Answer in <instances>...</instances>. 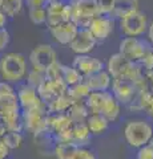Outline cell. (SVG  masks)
Masks as SVG:
<instances>
[{
    "label": "cell",
    "instance_id": "obj_1",
    "mask_svg": "<svg viewBox=\"0 0 153 159\" xmlns=\"http://www.w3.org/2000/svg\"><path fill=\"white\" fill-rule=\"evenodd\" d=\"M29 64L27 57L19 52L0 53V77L11 85L24 82L28 73Z\"/></svg>",
    "mask_w": 153,
    "mask_h": 159
},
{
    "label": "cell",
    "instance_id": "obj_2",
    "mask_svg": "<svg viewBox=\"0 0 153 159\" xmlns=\"http://www.w3.org/2000/svg\"><path fill=\"white\" fill-rule=\"evenodd\" d=\"M124 139L128 146L139 150L140 147L148 145L153 139V125L146 118L128 119L122 129Z\"/></svg>",
    "mask_w": 153,
    "mask_h": 159
},
{
    "label": "cell",
    "instance_id": "obj_3",
    "mask_svg": "<svg viewBox=\"0 0 153 159\" xmlns=\"http://www.w3.org/2000/svg\"><path fill=\"white\" fill-rule=\"evenodd\" d=\"M117 23L120 32L124 34V37H142L146 33L148 25H149L148 15L140 9L118 19Z\"/></svg>",
    "mask_w": 153,
    "mask_h": 159
},
{
    "label": "cell",
    "instance_id": "obj_4",
    "mask_svg": "<svg viewBox=\"0 0 153 159\" xmlns=\"http://www.w3.org/2000/svg\"><path fill=\"white\" fill-rule=\"evenodd\" d=\"M71 7V21L77 24L79 28H87L96 16L98 9L95 0H68Z\"/></svg>",
    "mask_w": 153,
    "mask_h": 159
},
{
    "label": "cell",
    "instance_id": "obj_5",
    "mask_svg": "<svg viewBox=\"0 0 153 159\" xmlns=\"http://www.w3.org/2000/svg\"><path fill=\"white\" fill-rule=\"evenodd\" d=\"M152 48L153 47L144 37H124L118 44V53H121L128 61L139 64Z\"/></svg>",
    "mask_w": 153,
    "mask_h": 159
},
{
    "label": "cell",
    "instance_id": "obj_6",
    "mask_svg": "<svg viewBox=\"0 0 153 159\" xmlns=\"http://www.w3.org/2000/svg\"><path fill=\"white\" fill-rule=\"evenodd\" d=\"M47 105L22 110V121H23V131H28L32 135L47 130Z\"/></svg>",
    "mask_w": 153,
    "mask_h": 159
},
{
    "label": "cell",
    "instance_id": "obj_7",
    "mask_svg": "<svg viewBox=\"0 0 153 159\" xmlns=\"http://www.w3.org/2000/svg\"><path fill=\"white\" fill-rule=\"evenodd\" d=\"M57 61V53L51 44H39L31 51L28 56L29 68H35L45 72L47 69Z\"/></svg>",
    "mask_w": 153,
    "mask_h": 159
},
{
    "label": "cell",
    "instance_id": "obj_8",
    "mask_svg": "<svg viewBox=\"0 0 153 159\" xmlns=\"http://www.w3.org/2000/svg\"><path fill=\"white\" fill-rule=\"evenodd\" d=\"M116 23H117V20H115L112 16L98 15V16H96L89 23V25L87 28H88V31L91 32L92 36L95 37L97 44H100L111 37V34L115 31Z\"/></svg>",
    "mask_w": 153,
    "mask_h": 159
},
{
    "label": "cell",
    "instance_id": "obj_9",
    "mask_svg": "<svg viewBox=\"0 0 153 159\" xmlns=\"http://www.w3.org/2000/svg\"><path fill=\"white\" fill-rule=\"evenodd\" d=\"M109 92L121 103V106H128L131 102L135 101L137 94H139V90H137L135 82H132L131 80L127 78L112 80V86Z\"/></svg>",
    "mask_w": 153,
    "mask_h": 159
},
{
    "label": "cell",
    "instance_id": "obj_10",
    "mask_svg": "<svg viewBox=\"0 0 153 159\" xmlns=\"http://www.w3.org/2000/svg\"><path fill=\"white\" fill-rule=\"evenodd\" d=\"M47 27H53L63 21H71V7L68 0H49L45 6Z\"/></svg>",
    "mask_w": 153,
    "mask_h": 159
},
{
    "label": "cell",
    "instance_id": "obj_11",
    "mask_svg": "<svg viewBox=\"0 0 153 159\" xmlns=\"http://www.w3.org/2000/svg\"><path fill=\"white\" fill-rule=\"evenodd\" d=\"M72 66L81 74L83 78L105 69L104 62L101 60H98L97 57L91 56V54H75Z\"/></svg>",
    "mask_w": 153,
    "mask_h": 159
},
{
    "label": "cell",
    "instance_id": "obj_12",
    "mask_svg": "<svg viewBox=\"0 0 153 159\" xmlns=\"http://www.w3.org/2000/svg\"><path fill=\"white\" fill-rule=\"evenodd\" d=\"M48 31L55 43H57L59 45L68 47L76 36L79 27L73 21H63L53 27H48Z\"/></svg>",
    "mask_w": 153,
    "mask_h": 159
},
{
    "label": "cell",
    "instance_id": "obj_13",
    "mask_svg": "<svg viewBox=\"0 0 153 159\" xmlns=\"http://www.w3.org/2000/svg\"><path fill=\"white\" fill-rule=\"evenodd\" d=\"M97 45L95 37L88 31V28H79L76 36L73 37L68 47L75 54H91Z\"/></svg>",
    "mask_w": 153,
    "mask_h": 159
},
{
    "label": "cell",
    "instance_id": "obj_14",
    "mask_svg": "<svg viewBox=\"0 0 153 159\" xmlns=\"http://www.w3.org/2000/svg\"><path fill=\"white\" fill-rule=\"evenodd\" d=\"M16 97L22 110H27V109L39 107L44 105V102L39 97L36 89L29 86L26 82L19 84V88L16 89Z\"/></svg>",
    "mask_w": 153,
    "mask_h": 159
},
{
    "label": "cell",
    "instance_id": "obj_15",
    "mask_svg": "<svg viewBox=\"0 0 153 159\" xmlns=\"http://www.w3.org/2000/svg\"><path fill=\"white\" fill-rule=\"evenodd\" d=\"M67 89H68V86L63 81H55V80L45 78L36 90H37V94H39V97H40V99L47 105V103L53 101V99L57 98L59 96L65 94Z\"/></svg>",
    "mask_w": 153,
    "mask_h": 159
},
{
    "label": "cell",
    "instance_id": "obj_16",
    "mask_svg": "<svg viewBox=\"0 0 153 159\" xmlns=\"http://www.w3.org/2000/svg\"><path fill=\"white\" fill-rule=\"evenodd\" d=\"M131 61L122 56L121 53H115L111 54V57L108 58V61L105 64V70L109 73V76L112 77V80L116 78H125L127 72L131 66Z\"/></svg>",
    "mask_w": 153,
    "mask_h": 159
},
{
    "label": "cell",
    "instance_id": "obj_17",
    "mask_svg": "<svg viewBox=\"0 0 153 159\" xmlns=\"http://www.w3.org/2000/svg\"><path fill=\"white\" fill-rule=\"evenodd\" d=\"M75 123L72 122L69 116L65 114H48L47 116V129L53 134V137H57L60 134L71 130ZM56 141V139H55Z\"/></svg>",
    "mask_w": 153,
    "mask_h": 159
},
{
    "label": "cell",
    "instance_id": "obj_18",
    "mask_svg": "<svg viewBox=\"0 0 153 159\" xmlns=\"http://www.w3.org/2000/svg\"><path fill=\"white\" fill-rule=\"evenodd\" d=\"M84 82L88 85V88L91 89V92H107L111 90L112 86V77L109 76L105 69L93 73L91 76H88L84 78Z\"/></svg>",
    "mask_w": 153,
    "mask_h": 159
},
{
    "label": "cell",
    "instance_id": "obj_19",
    "mask_svg": "<svg viewBox=\"0 0 153 159\" xmlns=\"http://www.w3.org/2000/svg\"><path fill=\"white\" fill-rule=\"evenodd\" d=\"M84 123L87 125L92 137L104 135L109 130V126H111V122L104 116H101V114H89Z\"/></svg>",
    "mask_w": 153,
    "mask_h": 159
},
{
    "label": "cell",
    "instance_id": "obj_20",
    "mask_svg": "<svg viewBox=\"0 0 153 159\" xmlns=\"http://www.w3.org/2000/svg\"><path fill=\"white\" fill-rule=\"evenodd\" d=\"M92 134L85 123H75L71 130V143L77 147H88L92 141Z\"/></svg>",
    "mask_w": 153,
    "mask_h": 159
},
{
    "label": "cell",
    "instance_id": "obj_21",
    "mask_svg": "<svg viewBox=\"0 0 153 159\" xmlns=\"http://www.w3.org/2000/svg\"><path fill=\"white\" fill-rule=\"evenodd\" d=\"M137 9H140L139 0H115V7L111 16L115 20H118Z\"/></svg>",
    "mask_w": 153,
    "mask_h": 159
},
{
    "label": "cell",
    "instance_id": "obj_22",
    "mask_svg": "<svg viewBox=\"0 0 153 159\" xmlns=\"http://www.w3.org/2000/svg\"><path fill=\"white\" fill-rule=\"evenodd\" d=\"M121 103L117 101V99L112 96V93L109 94V97L107 98V101L103 106L101 110V116H104L111 123L116 122L121 116Z\"/></svg>",
    "mask_w": 153,
    "mask_h": 159
},
{
    "label": "cell",
    "instance_id": "obj_23",
    "mask_svg": "<svg viewBox=\"0 0 153 159\" xmlns=\"http://www.w3.org/2000/svg\"><path fill=\"white\" fill-rule=\"evenodd\" d=\"M72 103H73L72 98L65 93L63 96H59L49 103H47V113L48 114H65L69 110Z\"/></svg>",
    "mask_w": 153,
    "mask_h": 159
},
{
    "label": "cell",
    "instance_id": "obj_24",
    "mask_svg": "<svg viewBox=\"0 0 153 159\" xmlns=\"http://www.w3.org/2000/svg\"><path fill=\"white\" fill-rule=\"evenodd\" d=\"M67 114L69 116L73 123H84L91 113L85 105V101H76L72 103Z\"/></svg>",
    "mask_w": 153,
    "mask_h": 159
},
{
    "label": "cell",
    "instance_id": "obj_25",
    "mask_svg": "<svg viewBox=\"0 0 153 159\" xmlns=\"http://www.w3.org/2000/svg\"><path fill=\"white\" fill-rule=\"evenodd\" d=\"M89 93H91V89L88 88V85L85 82H84V80L81 82H79V84H76V85H73V86L67 89V94L72 98L73 102L84 101V99L89 96Z\"/></svg>",
    "mask_w": 153,
    "mask_h": 159
},
{
    "label": "cell",
    "instance_id": "obj_26",
    "mask_svg": "<svg viewBox=\"0 0 153 159\" xmlns=\"http://www.w3.org/2000/svg\"><path fill=\"white\" fill-rule=\"evenodd\" d=\"M76 147L77 146H75L71 142H57L52 148V154L56 159H69Z\"/></svg>",
    "mask_w": 153,
    "mask_h": 159
},
{
    "label": "cell",
    "instance_id": "obj_27",
    "mask_svg": "<svg viewBox=\"0 0 153 159\" xmlns=\"http://www.w3.org/2000/svg\"><path fill=\"white\" fill-rule=\"evenodd\" d=\"M61 80L68 88H71L73 85H76V84L81 82L84 78L72 65L71 66L69 65H64L63 66V77H61Z\"/></svg>",
    "mask_w": 153,
    "mask_h": 159
},
{
    "label": "cell",
    "instance_id": "obj_28",
    "mask_svg": "<svg viewBox=\"0 0 153 159\" xmlns=\"http://www.w3.org/2000/svg\"><path fill=\"white\" fill-rule=\"evenodd\" d=\"M24 8V0H3L0 9L9 17L19 15Z\"/></svg>",
    "mask_w": 153,
    "mask_h": 159
},
{
    "label": "cell",
    "instance_id": "obj_29",
    "mask_svg": "<svg viewBox=\"0 0 153 159\" xmlns=\"http://www.w3.org/2000/svg\"><path fill=\"white\" fill-rule=\"evenodd\" d=\"M4 143L8 146L9 150H16L20 148L24 141V134L23 133H17V131H7L4 135L2 137Z\"/></svg>",
    "mask_w": 153,
    "mask_h": 159
},
{
    "label": "cell",
    "instance_id": "obj_30",
    "mask_svg": "<svg viewBox=\"0 0 153 159\" xmlns=\"http://www.w3.org/2000/svg\"><path fill=\"white\" fill-rule=\"evenodd\" d=\"M44 80H45V72L39 70V69H35V68H29L24 82L28 84L29 86L37 89L41 85V82L44 81Z\"/></svg>",
    "mask_w": 153,
    "mask_h": 159
},
{
    "label": "cell",
    "instance_id": "obj_31",
    "mask_svg": "<svg viewBox=\"0 0 153 159\" xmlns=\"http://www.w3.org/2000/svg\"><path fill=\"white\" fill-rule=\"evenodd\" d=\"M28 17L35 25H44V24H47L45 7L28 8Z\"/></svg>",
    "mask_w": 153,
    "mask_h": 159
},
{
    "label": "cell",
    "instance_id": "obj_32",
    "mask_svg": "<svg viewBox=\"0 0 153 159\" xmlns=\"http://www.w3.org/2000/svg\"><path fill=\"white\" fill-rule=\"evenodd\" d=\"M63 66L64 64L59 62V60L56 62H53L45 70V78L47 80H55V81H63Z\"/></svg>",
    "mask_w": 153,
    "mask_h": 159
},
{
    "label": "cell",
    "instance_id": "obj_33",
    "mask_svg": "<svg viewBox=\"0 0 153 159\" xmlns=\"http://www.w3.org/2000/svg\"><path fill=\"white\" fill-rule=\"evenodd\" d=\"M69 159H96V154L89 147H76Z\"/></svg>",
    "mask_w": 153,
    "mask_h": 159
},
{
    "label": "cell",
    "instance_id": "obj_34",
    "mask_svg": "<svg viewBox=\"0 0 153 159\" xmlns=\"http://www.w3.org/2000/svg\"><path fill=\"white\" fill-rule=\"evenodd\" d=\"M96 7L100 15H108L111 16L113 7H115V0H95Z\"/></svg>",
    "mask_w": 153,
    "mask_h": 159
},
{
    "label": "cell",
    "instance_id": "obj_35",
    "mask_svg": "<svg viewBox=\"0 0 153 159\" xmlns=\"http://www.w3.org/2000/svg\"><path fill=\"white\" fill-rule=\"evenodd\" d=\"M137 159H153V142L137 150Z\"/></svg>",
    "mask_w": 153,
    "mask_h": 159
},
{
    "label": "cell",
    "instance_id": "obj_36",
    "mask_svg": "<svg viewBox=\"0 0 153 159\" xmlns=\"http://www.w3.org/2000/svg\"><path fill=\"white\" fill-rule=\"evenodd\" d=\"M139 64H140V66L144 69V72L145 70H153V48L149 49V51L145 53V56L141 58V61Z\"/></svg>",
    "mask_w": 153,
    "mask_h": 159
},
{
    "label": "cell",
    "instance_id": "obj_37",
    "mask_svg": "<svg viewBox=\"0 0 153 159\" xmlns=\"http://www.w3.org/2000/svg\"><path fill=\"white\" fill-rule=\"evenodd\" d=\"M11 43V34H9L7 28H2L0 29V53L6 52L7 47Z\"/></svg>",
    "mask_w": 153,
    "mask_h": 159
},
{
    "label": "cell",
    "instance_id": "obj_38",
    "mask_svg": "<svg viewBox=\"0 0 153 159\" xmlns=\"http://www.w3.org/2000/svg\"><path fill=\"white\" fill-rule=\"evenodd\" d=\"M13 93H16V89H15V86L2 80V81H0V98L6 97V96H9V94H13Z\"/></svg>",
    "mask_w": 153,
    "mask_h": 159
},
{
    "label": "cell",
    "instance_id": "obj_39",
    "mask_svg": "<svg viewBox=\"0 0 153 159\" xmlns=\"http://www.w3.org/2000/svg\"><path fill=\"white\" fill-rule=\"evenodd\" d=\"M48 0H24V6L27 8H37V7H45Z\"/></svg>",
    "mask_w": 153,
    "mask_h": 159
},
{
    "label": "cell",
    "instance_id": "obj_40",
    "mask_svg": "<svg viewBox=\"0 0 153 159\" xmlns=\"http://www.w3.org/2000/svg\"><path fill=\"white\" fill-rule=\"evenodd\" d=\"M11 150L8 148V146L4 143V141L0 138V159H8Z\"/></svg>",
    "mask_w": 153,
    "mask_h": 159
},
{
    "label": "cell",
    "instance_id": "obj_41",
    "mask_svg": "<svg viewBox=\"0 0 153 159\" xmlns=\"http://www.w3.org/2000/svg\"><path fill=\"white\" fill-rule=\"evenodd\" d=\"M146 40L148 43L151 44V45L153 47V21L149 23V25H148V29H146Z\"/></svg>",
    "mask_w": 153,
    "mask_h": 159
},
{
    "label": "cell",
    "instance_id": "obj_42",
    "mask_svg": "<svg viewBox=\"0 0 153 159\" xmlns=\"http://www.w3.org/2000/svg\"><path fill=\"white\" fill-rule=\"evenodd\" d=\"M7 23H8V16L0 9V29L7 28Z\"/></svg>",
    "mask_w": 153,
    "mask_h": 159
},
{
    "label": "cell",
    "instance_id": "obj_43",
    "mask_svg": "<svg viewBox=\"0 0 153 159\" xmlns=\"http://www.w3.org/2000/svg\"><path fill=\"white\" fill-rule=\"evenodd\" d=\"M6 133H7V130H6V127H4V123L2 121V118H0V138H2Z\"/></svg>",
    "mask_w": 153,
    "mask_h": 159
},
{
    "label": "cell",
    "instance_id": "obj_44",
    "mask_svg": "<svg viewBox=\"0 0 153 159\" xmlns=\"http://www.w3.org/2000/svg\"><path fill=\"white\" fill-rule=\"evenodd\" d=\"M152 142H153V139H152Z\"/></svg>",
    "mask_w": 153,
    "mask_h": 159
},
{
    "label": "cell",
    "instance_id": "obj_45",
    "mask_svg": "<svg viewBox=\"0 0 153 159\" xmlns=\"http://www.w3.org/2000/svg\"><path fill=\"white\" fill-rule=\"evenodd\" d=\"M48 2H49V0H48Z\"/></svg>",
    "mask_w": 153,
    "mask_h": 159
}]
</instances>
